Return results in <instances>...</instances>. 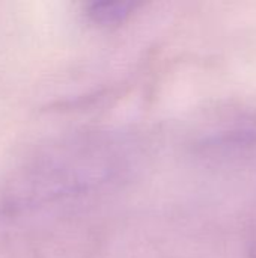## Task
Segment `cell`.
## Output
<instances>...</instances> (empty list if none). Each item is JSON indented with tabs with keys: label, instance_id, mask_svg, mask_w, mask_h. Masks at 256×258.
I'll use <instances>...</instances> for the list:
<instances>
[{
	"label": "cell",
	"instance_id": "1",
	"mask_svg": "<svg viewBox=\"0 0 256 258\" xmlns=\"http://www.w3.org/2000/svg\"><path fill=\"white\" fill-rule=\"evenodd\" d=\"M91 14L95 15V20L97 21H115L118 18H122L125 14H128V5H121V3H116V5H95V8L91 11Z\"/></svg>",
	"mask_w": 256,
	"mask_h": 258
},
{
	"label": "cell",
	"instance_id": "2",
	"mask_svg": "<svg viewBox=\"0 0 256 258\" xmlns=\"http://www.w3.org/2000/svg\"><path fill=\"white\" fill-rule=\"evenodd\" d=\"M250 254H252V258H256V234L252 240V245H250Z\"/></svg>",
	"mask_w": 256,
	"mask_h": 258
}]
</instances>
